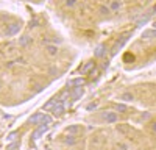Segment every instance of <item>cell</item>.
<instances>
[{"mask_svg": "<svg viewBox=\"0 0 156 150\" xmlns=\"http://www.w3.org/2000/svg\"><path fill=\"white\" fill-rule=\"evenodd\" d=\"M129 34H131V33H123L120 38H119V39H117L115 41V44L112 45V48H111V56H114L117 52H119V50L125 45V42L128 41V38H129Z\"/></svg>", "mask_w": 156, "mask_h": 150, "instance_id": "cell-1", "label": "cell"}, {"mask_svg": "<svg viewBox=\"0 0 156 150\" xmlns=\"http://www.w3.org/2000/svg\"><path fill=\"white\" fill-rule=\"evenodd\" d=\"M20 28H22V25H20V22H12V23L6 25V28H5L3 34H5V38H11V36H14V34H17V33L20 31Z\"/></svg>", "mask_w": 156, "mask_h": 150, "instance_id": "cell-2", "label": "cell"}, {"mask_svg": "<svg viewBox=\"0 0 156 150\" xmlns=\"http://www.w3.org/2000/svg\"><path fill=\"white\" fill-rule=\"evenodd\" d=\"M47 130H48V125H39V127H37V128L31 133V141H33V142H36V141H37L39 138H41V136H42V134H44Z\"/></svg>", "mask_w": 156, "mask_h": 150, "instance_id": "cell-3", "label": "cell"}, {"mask_svg": "<svg viewBox=\"0 0 156 150\" xmlns=\"http://www.w3.org/2000/svg\"><path fill=\"white\" fill-rule=\"evenodd\" d=\"M103 119H105L106 123H115L119 120V114L114 111H106V112H103Z\"/></svg>", "mask_w": 156, "mask_h": 150, "instance_id": "cell-4", "label": "cell"}, {"mask_svg": "<svg viewBox=\"0 0 156 150\" xmlns=\"http://www.w3.org/2000/svg\"><path fill=\"white\" fill-rule=\"evenodd\" d=\"M84 94V89L83 88H72V91H70V100L72 102H76V100H80Z\"/></svg>", "mask_w": 156, "mask_h": 150, "instance_id": "cell-5", "label": "cell"}, {"mask_svg": "<svg viewBox=\"0 0 156 150\" xmlns=\"http://www.w3.org/2000/svg\"><path fill=\"white\" fill-rule=\"evenodd\" d=\"M84 78H81V77H78V78H73V80H70V81H67V88H81V86H84Z\"/></svg>", "mask_w": 156, "mask_h": 150, "instance_id": "cell-6", "label": "cell"}, {"mask_svg": "<svg viewBox=\"0 0 156 150\" xmlns=\"http://www.w3.org/2000/svg\"><path fill=\"white\" fill-rule=\"evenodd\" d=\"M64 111H66V105H64V103H56V105L53 106V109H51V112H53L55 116L64 114Z\"/></svg>", "mask_w": 156, "mask_h": 150, "instance_id": "cell-7", "label": "cell"}, {"mask_svg": "<svg viewBox=\"0 0 156 150\" xmlns=\"http://www.w3.org/2000/svg\"><path fill=\"white\" fill-rule=\"evenodd\" d=\"M105 55H106V47L103 45V44H100V45H98V47L95 48V52H94V56H95V58H103Z\"/></svg>", "mask_w": 156, "mask_h": 150, "instance_id": "cell-8", "label": "cell"}, {"mask_svg": "<svg viewBox=\"0 0 156 150\" xmlns=\"http://www.w3.org/2000/svg\"><path fill=\"white\" fill-rule=\"evenodd\" d=\"M45 50L50 56H56L58 55V47L55 44H45Z\"/></svg>", "mask_w": 156, "mask_h": 150, "instance_id": "cell-9", "label": "cell"}, {"mask_svg": "<svg viewBox=\"0 0 156 150\" xmlns=\"http://www.w3.org/2000/svg\"><path fill=\"white\" fill-rule=\"evenodd\" d=\"M42 116H44V112H36V114H33V116L28 119V122H30L31 125L41 123V119H42Z\"/></svg>", "mask_w": 156, "mask_h": 150, "instance_id": "cell-10", "label": "cell"}, {"mask_svg": "<svg viewBox=\"0 0 156 150\" xmlns=\"http://www.w3.org/2000/svg\"><path fill=\"white\" fill-rule=\"evenodd\" d=\"M66 133L67 134H76V133H80V125H76V123H73V125H69V127L66 128Z\"/></svg>", "mask_w": 156, "mask_h": 150, "instance_id": "cell-11", "label": "cell"}, {"mask_svg": "<svg viewBox=\"0 0 156 150\" xmlns=\"http://www.w3.org/2000/svg\"><path fill=\"white\" fill-rule=\"evenodd\" d=\"M30 42H31V38L27 36V34H23V36L19 38V45H20V47H27Z\"/></svg>", "mask_w": 156, "mask_h": 150, "instance_id": "cell-12", "label": "cell"}, {"mask_svg": "<svg viewBox=\"0 0 156 150\" xmlns=\"http://www.w3.org/2000/svg\"><path fill=\"white\" fill-rule=\"evenodd\" d=\"M64 144H66V145H75L76 144V138L73 136V134H67L66 138H64Z\"/></svg>", "mask_w": 156, "mask_h": 150, "instance_id": "cell-13", "label": "cell"}, {"mask_svg": "<svg viewBox=\"0 0 156 150\" xmlns=\"http://www.w3.org/2000/svg\"><path fill=\"white\" fill-rule=\"evenodd\" d=\"M142 38L144 39H151V38H156V30H145L144 33H142Z\"/></svg>", "mask_w": 156, "mask_h": 150, "instance_id": "cell-14", "label": "cell"}, {"mask_svg": "<svg viewBox=\"0 0 156 150\" xmlns=\"http://www.w3.org/2000/svg\"><path fill=\"white\" fill-rule=\"evenodd\" d=\"M120 100H123V102H133V100H134V95H133L131 92H123L122 97H120Z\"/></svg>", "mask_w": 156, "mask_h": 150, "instance_id": "cell-15", "label": "cell"}, {"mask_svg": "<svg viewBox=\"0 0 156 150\" xmlns=\"http://www.w3.org/2000/svg\"><path fill=\"white\" fill-rule=\"evenodd\" d=\"M92 69H95V62H92V61H90V62H87V64L81 69V73H87L89 70H92Z\"/></svg>", "mask_w": 156, "mask_h": 150, "instance_id": "cell-16", "label": "cell"}, {"mask_svg": "<svg viewBox=\"0 0 156 150\" xmlns=\"http://www.w3.org/2000/svg\"><path fill=\"white\" fill-rule=\"evenodd\" d=\"M120 6H122V3L119 2V0H112L111 5H109V9H111V11H117Z\"/></svg>", "mask_w": 156, "mask_h": 150, "instance_id": "cell-17", "label": "cell"}, {"mask_svg": "<svg viewBox=\"0 0 156 150\" xmlns=\"http://www.w3.org/2000/svg\"><path fill=\"white\" fill-rule=\"evenodd\" d=\"M117 131L122 133V134H126L129 131V127H128V125H117Z\"/></svg>", "mask_w": 156, "mask_h": 150, "instance_id": "cell-18", "label": "cell"}, {"mask_svg": "<svg viewBox=\"0 0 156 150\" xmlns=\"http://www.w3.org/2000/svg\"><path fill=\"white\" fill-rule=\"evenodd\" d=\"M50 123H51V116L44 114L42 119H41V125H50Z\"/></svg>", "mask_w": 156, "mask_h": 150, "instance_id": "cell-19", "label": "cell"}, {"mask_svg": "<svg viewBox=\"0 0 156 150\" xmlns=\"http://www.w3.org/2000/svg\"><path fill=\"white\" fill-rule=\"evenodd\" d=\"M19 147H20V144L17 141H14V142H11V144L6 145V150H19Z\"/></svg>", "mask_w": 156, "mask_h": 150, "instance_id": "cell-20", "label": "cell"}, {"mask_svg": "<svg viewBox=\"0 0 156 150\" xmlns=\"http://www.w3.org/2000/svg\"><path fill=\"white\" fill-rule=\"evenodd\" d=\"M98 11L101 12V14H109V12H111L109 6H106V5H101V6L98 8Z\"/></svg>", "mask_w": 156, "mask_h": 150, "instance_id": "cell-21", "label": "cell"}, {"mask_svg": "<svg viewBox=\"0 0 156 150\" xmlns=\"http://www.w3.org/2000/svg\"><path fill=\"white\" fill-rule=\"evenodd\" d=\"M115 109H117V112H125V111H126V105L117 103V105H115Z\"/></svg>", "mask_w": 156, "mask_h": 150, "instance_id": "cell-22", "label": "cell"}, {"mask_svg": "<svg viewBox=\"0 0 156 150\" xmlns=\"http://www.w3.org/2000/svg\"><path fill=\"white\" fill-rule=\"evenodd\" d=\"M97 106H98V103H97V102H92V103H89V105L86 106V109H87V111H92V109H95Z\"/></svg>", "mask_w": 156, "mask_h": 150, "instance_id": "cell-23", "label": "cell"}, {"mask_svg": "<svg viewBox=\"0 0 156 150\" xmlns=\"http://www.w3.org/2000/svg\"><path fill=\"white\" fill-rule=\"evenodd\" d=\"M75 5H76V0H66V6L72 8V6H75Z\"/></svg>", "mask_w": 156, "mask_h": 150, "instance_id": "cell-24", "label": "cell"}, {"mask_svg": "<svg viewBox=\"0 0 156 150\" xmlns=\"http://www.w3.org/2000/svg\"><path fill=\"white\" fill-rule=\"evenodd\" d=\"M119 150H129L126 144H119Z\"/></svg>", "mask_w": 156, "mask_h": 150, "instance_id": "cell-25", "label": "cell"}, {"mask_svg": "<svg viewBox=\"0 0 156 150\" xmlns=\"http://www.w3.org/2000/svg\"><path fill=\"white\" fill-rule=\"evenodd\" d=\"M50 73H51V75L58 73V69H56V67H50Z\"/></svg>", "mask_w": 156, "mask_h": 150, "instance_id": "cell-26", "label": "cell"}, {"mask_svg": "<svg viewBox=\"0 0 156 150\" xmlns=\"http://www.w3.org/2000/svg\"><path fill=\"white\" fill-rule=\"evenodd\" d=\"M151 130H153V131H154V133H156V120H154V122H153V123H151Z\"/></svg>", "mask_w": 156, "mask_h": 150, "instance_id": "cell-27", "label": "cell"}, {"mask_svg": "<svg viewBox=\"0 0 156 150\" xmlns=\"http://www.w3.org/2000/svg\"><path fill=\"white\" fill-rule=\"evenodd\" d=\"M153 27H154V30H156V22H154V23H153Z\"/></svg>", "mask_w": 156, "mask_h": 150, "instance_id": "cell-28", "label": "cell"}, {"mask_svg": "<svg viewBox=\"0 0 156 150\" xmlns=\"http://www.w3.org/2000/svg\"><path fill=\"white\" fill-rule=\"evenodd\" d=\"M0 89H2V81H0Z\"/></svg>", "mask_w": 156, "mask_h": 150, "instance_id": "cell-29", "label": "cell"}, {"mask_svg": "<svg viewBox=\"0 0 156 150\" xmlns=\"http://www.w3.org/2000/svg\"><path fill=\"white\" fill-rule=\"evenodd\" d=\"M45 150H51V148H45Z\"/></svg>", "mask_w": 156, "mask_h": 150, "instance_id": "cell-30", "label": "cell"}, {"mask_svg": "<svg viewBox=\"0 0 156 150\" xmlns=\"http://www.w3.org/2000/svg\"><path fill=\"white\" fill-rule=\"evenodd\" d=\"M69 150H72V148H69Z\"/></svg>", "mask_w": 156, "mask_h": 150, "instance_id": "cell-31", "label": "cell"}]
</instances>
